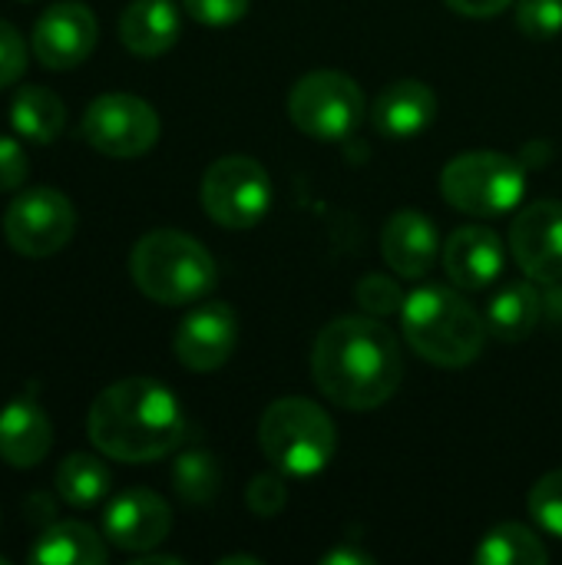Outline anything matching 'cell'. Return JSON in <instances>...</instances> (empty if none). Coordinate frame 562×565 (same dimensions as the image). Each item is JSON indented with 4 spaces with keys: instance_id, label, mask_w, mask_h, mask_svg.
<instances>
[{
    "instance_id": "cell-3",
    "label": "cell",
    "mask_w": 562,
    "mask_h": 565,
    "mask_svg": "<svg viewBox=\"0 0 562 565\" xmlns=\"http://www.w3.org/2000/svg\"><path fill=\"white\" fill-rule=\"evenodd\" d=\"M401 334L417 358L437 367H467L484 351L487 324L460 288L424 285L401 308Z\"/></svg>"
},
{
    "instance_id": "cell-4",
    "label": "cell",
    "mask_w": 562,
    "mask_h": 565,
    "mask_svg": "<svg viewBox=\"0 0 562 565\" xmlns=\"http://www.w3.org/2000/svg\"><path fill=\"white\" fill-rule=\"evenodd\" d=\"M129 275L149 301L166 308L202 301L219 281V268L209 248L176 228H156L142 235L132 245Z\"/></svg>"
},
{
    "instance_id": "cell-34",
    "label": "cell",
    "mask_w": 562,
    "mask_h": 565,
    "mask_svg": "<svg viewBox=\"0 0 562 565\" xmlns=\"http://www.w3.org/2000/svg\"><path fill=\"white\" fill-rule=\"evenodd\" d=\"M325 565H368L371 563V556L368 553H358L354 546H338V550H331L325 559Z\"/></svg>"
},
{
    "instance_id": "cell-17",
    "label": "cell",
    "mask_w": 562,
    "mask_h": 565,
    "mask_svg": "<svg viewBox=\"0 0 562 565\" xmlns=\"http://www.w3.org/2000/svg\"><path fill=\"white\" fill-rule=\"evenodd\" d=\"M368 116L381 139L407 142V139L421 136L424 129H431V122L437 116V96L421 79H397L378 93Z\"/></svg>"
},
{
    "instance_id": "cell-12",
    "label": "cell",
    "mask_w": 562,
    "mask_h": 565,
    "mask_svg": "<svg viewBox=\"0 0 562 565\" xmlns=\"http://www.w3.org/2000/svg\"><path fill=\"white\" fill-rule=\"evenodd\" d=\"M33 53L46 70H73L79 66L99 40V23L93 10L79 0L53 3L33 23Z\"/></svg>"
},
{
    "instance_id": "cell-35",
    "label": "cell",
    "mask_w": 562,
    "mask_h": 565,
    "mask_svg": "<svg viewBox=\"0 0 562 565\" xmlns=\"http://www.w3.org/2000/svg\"><path fill=\"white\" fill-rule=\"evenodd\" d=\"M132 565H182V559H179V556H156V553L149 550V553H139V556L132 559Z\"/></svg>"
},
{
    "instance_id": "cell-36",
    "label": "cell",
    "mask_w": 562,
    "mask_h": 565,
    "mask_svg": "<svg viewBox=\"0 0 562 565\" xmlns=\"http://www.w3.org/2000/svg\"><path fill=\"white\" fill-rule=\"evenodd\" d=\"M235 563L258 565V559H255V556H225V559H222V565H235Z\"/></svg>"
},
{
    "instance_id": "cell-37",
    "label": "cell",
    "mask_w": 562,
    "mask_h": 565,
    "mask_svg": "<svg viewBox=\"0 0 562 565\" xmlns=\"http://www.w3.org/2000/svg\"><path fill=\"white\" fill-rule=\"evenodd\" d=\"M0 565H7V559H3V556H0Z\"/></svg>"
},
{
    "instance_id": "cell-18",
    "label": "cell",
    "mask_w": 562,
    "mask_h": 565,
    "mask_svg": "<svg viewBox=\"0 0 562 565\" xmlns=\"http://www.w3.org/2000/svg\"><path fill=\"white\" fill-rule=\"evenodd\" d=\"M53 447V424L46 411L33 401V391L26 397L10 401L0 411V460L17 470H30L43 463V457Z\"/></svg>"
},
{
    "instance_id": "cell-7",
    "label": "cell",
    "mask_w": 562,
    "mask_h": 565,
    "mask_svg": "<svg viewBox=\"0 0 562 565\" xmlns=\"http://www.w3.org/2000/svg\"><path fill=\"white\" fill-rule=\"evenodd\" d=\"M288 119L315 142H344L368 119V99L348 73L311 70L288 93Z\"/></svg>"
},
{
    "instance_id": "cell-33",
    "label": "cell",
    "mask_w": 562,
    "mask_h": 565,
    "mask_svg": "<svg viewBox=\"0 0 562 565\" xmlns=\"http://www.w3.org/2000/svg\"><path fill=\"white\" fill-rule=\"evenodd\" d=\"M450 10H457L460 17H474V20H487L503 13L507 7H513L517 0H444Z\"/></svg>"
},
{
    "instance_id": "cell-10",
    "label": "cell",
    "mask_w": 562,
    "mask_h": 565,
    "mask_svg": "<svg viewBox=\"0 0 562 565\" xmlns=\"http://www.w3.org/2000/svg\"><path fill=\"white\" fill-rule=\"evenodd\" d=\"M76 232V212L70 199L60 189H26L20 192L7 215H3V235L17 255L26 258H50Z\"/></svg>"
},
{
    "instance_id": "cell-31",
    "label": "cell",
    "mask_w": 562,
    "mask_h": 565,
    "mask_svg": "<svg viewBox=\"0 0 562 565\" xmlns=\"http://www.w3.org/2000/svg\"><path fill=\"white\" fill-rule=\"evenodd\" d=\"M23 70H26V43L17 33V26L0 20V89L17 83Z\"/></svg>"
},
{
    "instance_id": "cell-9",
    "label": "cell",
    "mask_w": 562,
    "mask_h": 565,
    "mask_svg": "<svg viewBox=\"0 0 562 565\" xmlns=\"http://www.w3.org/2000/svg\"><path fill=\"white\" fill-rule=\"evenodd\" d=\"M83 139L109 159L146 156L159 142V113L132 93H103L83 113Z\"/></svg>"
},
{
    "instance_id": "cell-27",
    "label": "cell",
    "mask_w": 562,
    "mask_h": 565,
    "mask_svg": "<svg viewBox=\"0 0 562 565\" xmlns=\"http://www.w3.org/2000/svg\"><path fill=\"white\" fill-rule=\"evenodd\" d=\"M354 301L361 305L364 315L391 318V315H401L407 295L401 291V281L391 275H364L354 288Z\"/></svg>"
},
{
    "instance_id": "cell-30",
    "label": "cell",
    "mask_w": 562,
    "mask_h": 565,
    "mask_svg": "<svg viewBox=\"0 0 562 565\" xmlns=\"http://www.w3.org/2000/svg\"><path fill=\"white\" fill-rule=\"evenodd\" d=\"M185 13L205 26H229L248 13V0H182Z\"/></svg>"
},
{
    "instance_id": "cell-1",
    "label": "cell",
    "mask_w": 562,
    "mask_h": 565,
    "mask_svg": "<svg viewBox=\"0 0 562 565\" xmlns=\"http://www.w3.org/2000/svg\"><path fill=\"white\" fill-rule=\"evenodd\" d=\"M311 377L335 407L354 414L378 411L404 381L401 341L374 315L335 318L315 338Z\"/></svg>"
},
{
    "instance_id": "cell-24",
    "label": "cell",
    "mask_w": 562,
    "mask_h": 565,
    "mask_svg": "<svg viewBox=\"0 0 562 565\" xmlns=\"http://www.w3.org/2000/svg\"><path fill=\"white\" fill-rule=\"evenodd\" d=\"M109 487H113L109 467L93 454H73L56 467V497L73 510L96 507L109 493Z\"/></svg>"
},
{
    "instance_id": "cell-6",
    "label": "cell",
    "mask_w": 562,
    "mask_h": 565,
    "mask_svg": "<svg viewBox=\"0 0 562 565\" xmlns=\"http://www.w3.org/2000/svg\"><path fill=\"white\" fill-rule=\"evenodd\" d=\"M447 205L474 218H497L513 212L527 195V166L507 152L474 149L450 159L441 172Z\"/></svg>"
},
{
    "instance_id": "cell-19",
    "label": "cell",
    "mask_w": 562,
    "mask_h": 565,
    "mask_svg": "<svg viewBox=\"0 0 562 565\" xmlns=\"http://www.w3.org/2000/svg\"><path fill=\"white\" fill-rule=\"evenodd\" d=\"M182 30L172 0H132L119 17V40L136 56H162Z\"/></svg>"
},
{
    "instance_id": "cell-29",
    "label": "cell",
    "mask_w": 562,
    "mask_h": 565,
    "mask_svg": "<svg viewBox=\"0 0 562 565\" xmlns=\"http://www.w3.org/2000/svg\"><path fill=\"white\" fill-rule=\"evenodd\" d=\"M282 477H285V473H258V477L248 483L245 503H248V510H252L255 516L272 520V516H278V513L285 510V503H288V487H285Z\"/></svg>"
},
{
    "instance_id": "cell-20",
    "label": "cell",
    "mask_w": 562,
    "mask_h": 565,
    "mask_svg": "<svg viewBox=\"0 0 562 565\" xmlns=\"http://www.w3.org/2000/svg\"><path fill=\"white\" fill-rule=\"evenodd\" d=\"M540 315H543V298L537 291V281L527 278V281L503 285L487 301L484 324H487V334H494L497 341L520 344V341H527L537 331Z\"/></svg>"
},
{
    "instance_id": "cell-15",
    "label": "cell",
    "mask_w": 562,
    "mask_h": 565,
    "mask_svg": "<svg viewBox=\"0 0 562 565\" xmlns=\"http://www.w3.org/2000/svg\"><path fill=\"white\" fill-rule=\"evenodd\" d=\"M444 271L460 291H484L500 281L507 268L503 238L487 225H460L444 242Z\"/></svg>"
},
{
    "instance_id": "cell-32",
    "label": "cell",
    "mask_w": 562,
    "mask_h": 565,
    "mask_svg": "<svg viewBox=\"0 0 562 565\" xmlns=\"http://www.w3.org/2000/svg\"><path fill=\"white\" fill-rule=\"evenodd\" d=\"M26 172H30V162H26L23 146L10 136H0V192L20 189L26 182Z\"/></svg>"
},
{
    "instance_id": "cell-23",
    "label": "cell",
    "mask_w": 562,
    "mask_h": 565,
    "mask_svg": "<svg viewBox=\"0 0 562 565\" xmlns=\"http://www.w3.org/2000/svg\"><path fill=\"white\" fill-rule=\"evenodd\" d=\"M474 563L477 565H547L550 563V550L543 546V540L523 526V523H500L494 526L480 546L474 550Z\"/></svg>"
},
{
    "instance_id": "cell-8",
    "label": "cell",
    "mask_w": 562,
    "mask_h": 565,
    "mask_svg": "<svg viewBox=\"0 0 562 565\" xmlns=\"http://www.w3.org/2000/svg\"><path fill=\"white\" fill-rule=\"evenodd\" d=\"M205 215L232 232L255 228L272 209V179L262 162L248 156H222L202 175Z\"/></svg>"
},
{
    "instance_id": "cell-5",
    "label": "cell",
    "mask_w": 562,
    "mask_h": 565,
    "mask_svg": "<svg viewBox=\"0 0 562 565\" xmlns=\"http://www.w3.org/2000/svg\"><path fill=\"white\" fill-rule=\"evenodd\" d=\"M258 447L278 473L315 477L331 463L338 430L328 411L315 401L282 397L258 420Z\"/></svg>"
},
{
    "instance_id": "cell-25",
    "label": "cell",
    "mask_w": 562,
    "mask_h": 565,
    "mask_svg": "<svg viewBox=\"0 0 562 565\" xmlns=\"http://www.w3.org/2000/svg\"><path fill=\"white\" fill-rule=\"evenodd\" d=\"M172 487L176 493L192 503V507H205L219 497L222 490V467L212 454L205 450H189L176 460L172 467Z\"/></svg>"
},
{
    "instance_id": "cell-14",
    "label": "cell",
    "mask_w": 562,
    "mask_h": 565,
    "mask_svg": "<svg viewBox=\"0 0 562 565\" xmlns=\"http://www.w3.org/2000/svg\"><path fill=\"white\" fill-rule=\"evenodd\" d=\"M172 530L169 503L152 490H126L103 513V536L123 553H149Z\"/></svg>"
},
{
    "instance_id": "cell-21",
    "label": "cell",
    "mask_w": 562,
    "mask_h": 565,
    "mask_svg": "<svg viewBox=\"0 0 562 565\" xmlns=\"http://www.w3.org/2000/svg\"><path fill=\"white\" fill-rule=\"evenodd\" d=\"M103 540L106 536H99L93 526L63 520L40 533L30 559L40 565H103L109 559V550Z\"/></svg>"
},
{
    "instance_id": "cell-11",
    "label": "cell",
    "mask_w": 562,
    "mask_h": 565,
    "mask_svg": "<svg viewBox=\"0 0 562 565\" xmlns=\"http://www.w3.org/2000/svg\"><path fill=\"white\" fill-rule=\"evenodd\" d=\"M510 252L537 285L562 281V202L537 199L510 222Z\"/></svg>"
},
{
    "instance_id": "cell-28",
    "label": "cell",
    "mask_w": 562,
    "mask_h": 565,
    "mask_svg": "<svg viewBox=\"0 0 562 565\" xmlns=\"http://www.w3.org/2000/svg\"><path fill=\"white\" fill-rule=\"evenodd\" d=\"M517 26L530 40H553L562 33V0H517Z\"/></svg>"
},
{
    "instance_id": "cell-26",
    "label": "cell",
    "mask_w": 562,
    "mask_h": 565,
    "mask_svg": "<svg viewBox=\"0 0 562 565\" xmlns=\"http://www.w3.org/2000/svg\"><path fill=\"white\" fill-rule=\"evenodd\" d=\"M527 507H530V516L533 523L562 540V470H553L547 477H540L527 497Z\"/></svg>"
},
{
    "instance_id": "cell-22",
    "label": "cell",
    "mask_w": 562,
    "mask_h": 565,
    "mask_svg": "<svg viewBox=\"0 0 562 565\" xmlns=\"http://www.w3.org/2000/svg\"><path fill=\"white\" fill-rule=\"evenodd\" d=\"M10 126L26 142L50 146L60 139V132L66 126V106L56 93H50L43 86H23L10 103Z\"/></svg>"
},
{
    "instance_id": "cell-13",
    "label": "cell",
    "mask_w": 562,
    "mask_h": 565,
    "mask_svg": "<svg viewBox=\"0 0 562 565\" xmlns=\"http://www.w3.org/2000/svg\"><path fill=\"white\" fill-rule=\"evenodd\" d=\"M238 344V318L222 301L192 308L176 331V358L185 371H219Z\"/></svg>"
},
{
    "instance_id": "cell-16",
    "label": "cell",
    "mask_w": 562,
    "mask_h": 565,
    "mask_svg": "<svg viewBox=\"0 0 562 565\" xmlns=\"http://www.w3.org/2000/svg\"><path fill=\"white\" fill-rule=\"evenodd\" d=\"M437 252H441V238L424 212L401 209L381 228V255L397 278L407 281L424 278L434 268Z\"/></svg>"
},
{
    "instance_id": "cell-2",
    "label": "cell",
    "mask_w": 562,
    "mask_h": 565,
    "mask_svg": "<svg viewBox=\"0 0 562 565\" xmlns=\"http://www.w3.org/2000/svg\"><path fill=\"white\" fill-rule=\"evenodd\" d=\"M86 437L109 460L152 463L185 440V417L166 384L152 377H126L93 401Z\"/></svg>"
}]
</instances>
